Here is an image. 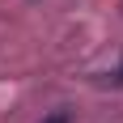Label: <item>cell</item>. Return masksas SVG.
<instances>
[{
	"label": "cell",
	"mask_w": 123,
	"mask_h": 123,
	"mask_svg": "<svg viewBox=\"0 0 123 123\" xmlns=\"http://www.w3.org/2000/svg\"><path fill=\"white\" fill-rule=\"evenodd\" d=\"M43 123H72V119H68V111H51Z\"/></svg>",
	"instance_id": "cell-1"
}]
</instances>
